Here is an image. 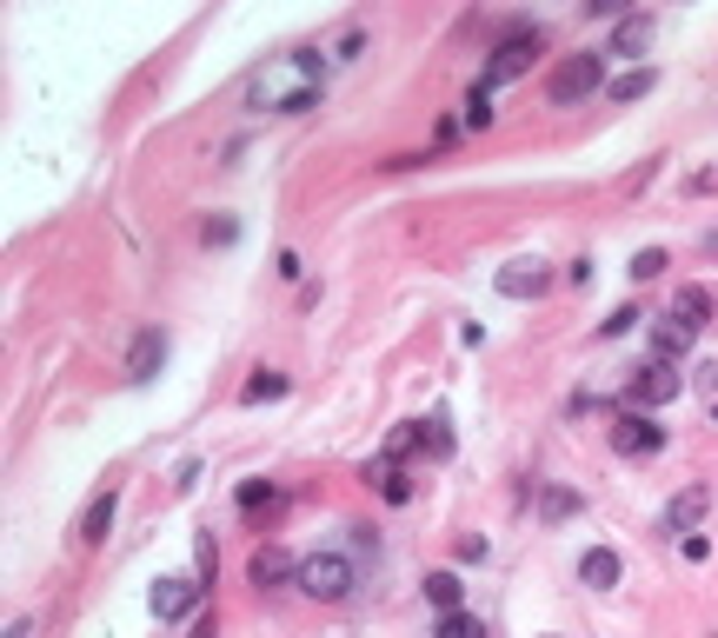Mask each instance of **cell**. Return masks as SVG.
<instances>
[{
    "label": "cell",
    "mask_w": 718,
    "mask_h": 638,
    "mask_svg": "<svg viewBox=\"0 0 718 638\" xmlns=\"http://www.w3.org/2000/svg\"><path fill=\"white\" fill-rule=\"evenodd\" d=\"M319 80H327V60L319 54H280V60L247 73V101L273 107V114H306L319 101Z\"/></svg>",
    "instance_id": "cell-1"
},
{
    "label": "cell",
    "mask_w": 718,
    "mask_h": 638,
    "mask_svg": "<svg viewBox=\"0 0 718 638\" xmlns=\"http://www.w3.org/2000/svg\"><path fill=\"white\" fill-rule=\"evenodd\" d=\"M293 586L306 599H319V605H340L360 586V572H353V558H340V552H313V558H299V579Z\"/></svg>",
    "instance_id": "cell-2"
},
{
    "label": "cell",
    "mask_w": 718,
    "mask_h": 638,
    "mask_svg": "<svg viewBox=\"0 0 718 638\" xmlns=\"http://www.w3.org/2000/svg\"><path fill=\"white\" fill-rule=\"evenodd\" d=\"M605 87V60L599 54H566L552 67V80H545V101L552 107H579L586 94H599Z\"/></svg>",
    "instance_id": "cell-3"
},
{
    "label": "cell",
    "mask_w": 718,
    "mask_h": 638,
    "mask_svg": "<svg viewBox=\"0 0 718 638\" xmlns=\"http://www.w3.org/2000/svg\"><path fill=\"white\" fill-rule=\"evenodd\" d=\"M685 392V379H679V366H638L632 373V386H625V413H652V406H672V399Z\"/></svg>",
    "instance_id": "cell-4"
},
{
    "label": "cell",
    "mask_w": 718,
    "mask_h": 638,
    "mask_svg": "<svg viewBox=\"0 0 718 638\" xmlns=\"http://www.w3.org/2000/svg\"><path fill=\"white\" fill-rule=\"evenodd\" d=\"M539 54H545V34H539V27H532V34H506V40L493 47V60H486V87L532 73V60H539Z\"/></svg>",
    "instance_id": "cell-5"
},
{
    "label": "cell",
    "mask_w": 718,
    "mask_h": 638,
    "mask_svg": "<svg viewBox=\"0 0 718 638\" xmlns=\"http://www.w3.org/2000/svg\"><path fill=\"white\" fill-rule=\"evenodd\" d=\"M612 446H619L625 459H652V452L666 446V426H652V413H619Z\"/></svg>",
    "instance_id": "cell-6"
},
{
    "label": "cell",
    "mask_w": 718,
    "mask_h": 638,
    "mask_svg": "<svg viewBox=\"0 0 718 638\" xmlns=\"http://www.w3.org/2000/svg\"><path fill=\"white\" fill-rule=\"evenodd\" d=\"M705 512H711V493H705V486H685V493H672V506H666V532L692 539V532L705 525Z\"/></svg>",
    "instance_id": "cell-7"
},
{
    "label": "cell",
    "mask_w": 718,
    "mask_h": 638,
    "mask_svg": "<svg viewBox=\"0 0 718 638\" xmlns=\"http://www.w3.org/2000/svg\"><path fill=\"white\" fill-rule=\"evenodd\" d=\"M247 579L267 592V586H286V579H299V558L293 552H280V545H260L254 558H247Z\"/></svg>",
    "instance_id": "cell-8"
},
{
    "label": "cell",
    "mask_w": 718,
    "mask_h": 638,
    "mask_svg": "<svg viewBox=\"0 0 718 638\" xmlns=\"http://www.w3.org/2000/svg\"><path fill=\"white\" fill-rule=\"evenodd\" d=\"M200 592H207L200 579H160L153 586V618H187L200 605Z\"/></svg>",
    "instance_id": "cell-9"
},
{
    "label": "cell",
    "mask_w": 718,
    "mask_h": 638,
    "mask_svg": "<svg viewBox=\"0 0 718 638\" xmlns=\"http://www.w3.org/2000/svg\"><path fill=\"white\" fill-rule=\"evenodd\" d=\"M545 286H552L545 260H513V267H499V293H506V299H539Z\"/></svg>",
    "instance_id": "cell-10"
},
{
    "label": "cell",
    "mask_w": 718,
    "mask_h": 638,
    "mask_svg": "<svg viewBox=\"0 0 718 638\" xmlns=\"http://www.w3.org/2000/svg\"><path fill=\"white\" fill-rule=\"evenodd\" d=\"M160 359H167V333L146 327V333L133 340V353H127V379H133V386H146V379L160 373Z\"/></svg>",
    "instance_id": "cell-11"
},
{
    "label": "cell",
    "mask_w": 718,
    "mask_h": 638,
    "mask_svg": "<svg viewBox=\"0 0 718 638\" xmlns=\"http://www.w3.org/2000/svg\"><path fill=\"white\" fill-rule=\"evenodd\" d=\"M619 572H625V566H619V552H612V545H592V552L579 558V579H586L592 592H612V586H619Z\"/></svg>",
    "instance_id": "cell-12"
},
{
    "label": "cell",
    "mask_w": 718,
    "mask_h": 638,
    "mask_svg": "<svg viewBox=\"0 0 718 638\" xmlns=\"http://www.w3.org/2000/svg\"><path fill=\"white\" fill-rule=\"evenodd\" d=\"M672 319H679V327H692V333H705V327H711V293H705V286H679Z\"/></svg>",
    "instance_id": "cell-13"
},
{
    "label": "cell",
    "mask_w": 718,
    "mask_h": 638,
    "mask_svg": "<svg viewBox=\"0 0 718 638\" xmlns=\"http://www.w3.org/2000/svg\"><path fill=\"white\" fill-rule=\"evenodd\" d=\"M646 47H652V14H625L619 34H612V54H632V60H638Z\"/></svg>",
    "instance_id": "cell-14"
},
{
    "label": "cell",
    "mask_w": 718,
    "mask_h": 638,
    "mask_svg": "<svg viewBox=\"0 0 718 638\" xmlns=\"http://www.w3.org/2000/svg\"><path fill=\"white\" fill-rule=\"evenodd\" d=\"M539 519H545V525L579 519V493H573V486H539Z\"/></svg>",
    "instance_id": "cell-15"
},
{
    "label": "cell",
    "mask_w": 718,
    "mask_h": 638,
    "mask_svg": "<svg viewBox=\"0 0 718 638\" xmlns=\"http://www.w3.org/2000/svg\"><path fill=\"white\" fill-rule=\"evenodd\" d=\"M114 512H120V493H101V499L87 506V519H80V545H101L107 525H114Z\"/></svg>",
    "instance_id": "cell-16"
},
{
    "label": "cell",
    "mask_w": 718,
    "mask_h": 638,
    "mask_svg": "<svg viewBox=\"0 0 718 638\" xmlns=\"http://www.w3.org/2000/svg\"><path fill=\"white\" fill-rule=\"evenodd\" d=\"M685 346H692V327H679V319H659V327H652V359L659 366H672Z\"/></svg>",
    "instance_id": "cell-17"
},
{
    "label": "cell",
    "mask_w": 718,
    "mask_h": 638,
    "mask_svg": "<svg viewBox=\"0 0 718 638\" xmlns=\"http://www.w3.org/2000/svg\"><path fill=\"white\" fill-rule=\"evenodd\" d=\"M366 478H379V493H386L392 506H407V499H413V478H407V472H399L392 459H379V465H366Z\"/></svg>",
    "instance_id": "cell-18"
},
{
    "label": "cell",
    "mask_w": 718,
    "mask_h": 638,
    "mask_svg": "<svg viewBox=\"0 0 718 638\" xmlns=\"http://www.w3.org/2000/svg\"><path fill=\"white\" fill-rule=\"evenodd\" d=\"M605 94H612L619 107H625V101H646V94H652V67H632V73H619Z\"/></svg>",
    "instance_id": "cell-19"
},
{
    "label": "cell",
    "mask_w": 718,
    "mask_h": 638,
    "mask_svg": "<svg viewBox=\"0 0 718 638\" xmlns=\"http://www.w3.org/2000/svg\"><path fill=\"white\" fill-rule=\"evenodd\" d=\"M420 446H426L433 459H452V420H446V413H433V420L420 426Z\"/></svg>",
    "instance_id": "cell-20"
},
{
    "label": "cell",
    "mask_w": 718,
    "mask_h": 638,
    "mask_svg": "<svg viewBox=\"0 0 718 638\" xmlns=\"http://www.w3.org/2000/svg\"><path fill=\"white\" fill-rule=\"evenodd\" d=\"M426 599L439 605V618L459 612V572H433V579H426Z\"/></svg>",
    "instance_id": "cell-21"
},
{
    "label": "cell",
    "mask_w": 718,
    "mask_h": 638,
    "mask_svg": "<svg viewBox=\"0 0 718 638\" xmlns=\"http://www.w3.org/2000/svg\"><path fill=\"white\" fill-rule=\"evenodd\" d=\"M286 392V373H254L247 386H239V399H247V406H260V399H280Z\"/></svg>",
    "instance_id": "cell-22"
},
{
    "label": "cell",
    "mask_w": 718,
    "mask_h": 638,
    "mask_svg": "<svg viewBox=\"0 0 718 638\" xmlns=\"http://www.w3.org/2000/svg\"><path fill=\"white\" fill-rule=\"evenodd\" d=\"M466 127H493V87H486V80L466 94Z\"/></svg>",
    "instance_id": "cell-23"
},
{
    "label": "cell",
    "mask_w": 718,
    "mask_h": 638,
    "mask_svg": "<svg viewBox=\"0 0 718 638\" xmlns=\"http://www.w3.org/2000/svg\"><path fill=\"white\" fill-rule=\"evenodd\" d=\"M439 638H486V625H479L472 612H446L439 618Z\"/></svg>",
    "instance_id": "cell-24"
},
{
    "label": "cell",
    "mask_w": 718,
    "mask_h": 638,
    "mask_svg": "<svg viewBox=\"0 0 718 638\" xmlns=\"http://www.w3.org/2000/svg\"><path fill=\"white\" fill-rule=\"evenodd\" d=\"M666 273V247H646V253H632V280H659Z\"/></svg>",
    "instance_id": "cell-25"
},
{
    "label": "cell",
    "mask_w": 718,
    "mask_h": 638,
    "mask_svg": "<svg viewBox=\"0 0 718 638\" xmlns=\"http://www.w3.org/2000/svg\"><path fill=\"white\" fill-rule=\"evenodd\" d=\"M638 319H646V312H638V306H619V312L605 319V327H599V333H605V340H619V333H632V327H638Z\"/></svg>",
    "instance_id": "cell-26"
},
{
    "label": "cell",
    "mask_w": 718,
    "mask_h": 638,
    "mask_svg": "<svg viewBox=\"0 0 718 638\" xmlns=\"http://www.w3.org/2000/svg\"><path fill=\"white\" fill-rule=\"evenodd\" d=\"M260 506H273V486H267V478H254V486H239V512H260Z\"/></svg>",
    "instance_id": "cell-27"
},
{
    "label": "cell",
    "mask_w": 718,
    "mask_h": 638,
    "mask_svg": "<svg viewBox=\"0 0 718 638\" xmlns=\"http://www.w3.org/2000/svg\"><path fill=\"white\" fill-rule=\"evenodd\" d=\"M413 446H420V426H399V433H392V439H386V459H392V465H399V459H407V452H413Z\"/></svg>",
    "instance_id": "cell-28"
},
{
    "label": "cell",
    "mask_w": 718,
    "mask_h": 638,
    "mask_svg": "<svg viewBox=\"0 0 718 638\" xmlns=\"http://www.w3.org/2000/svg\"><path fill=\"white\" fill-rule=\"evenodd\" d=\"M692 386L711 392V386H718V359H698V366H692Z\"/></svg>",
    "instance_id": "cell-29"
},
{
    "label": "cell",
    "mask_w": 718,
    "mask_h": 638,
    "mask_svg": "<svg viewBox=\"0 0 718 638\" xmlns=\"http://www.w3.org/2000/svg\"><path fill=\"white\" fill-rule=\"evenodd\" d=\"M233 233H239L233 220H207V239H213V247H233Z\"/></svg>",
    "instance_id": "cell-30"
},
{
    "label": "cell",
    "mask_w": 718,
    "mask_h": 638,
    "mask_svg": "<svg viewBox=\"0 0 718 638\" xmlns=\"http://www.w3.org/2000/svg\"><path fill=\"white\" fill-rule=\"evenodd\" d=\"M193 558H200V579H213V566H220V552H213V539H200V545H193Z\"/></svg>",
    "instance_id": "cell-31"
}]
</instances>
